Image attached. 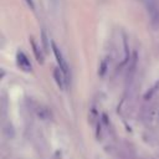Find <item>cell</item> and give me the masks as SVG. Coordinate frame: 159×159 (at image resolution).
<instances>
[{"label":"cell","mask_w":159,"mask_h":159,"mask_svg":"<svg viewBox=\"0 0 159 159\" xmlns=\"http://www.w3.org/2000/svg\"><path fill=\"white\" fill-rule=\"evenodd\" d=\"M144 5L150 20L152 26H159V1L158 0H144Z\"/></svg>","instance_id":"6da1fadb"},{"label":"cell","mask_w":159,"mask_h":159,"mask_svg":"<svg viewBox=\"0 0 159 159\" xmlns=\"http://www.w3.org/2000/svg\"><path fill=\"white\" fill-rule=\"evenodd\" d=\"M52 51H53L55 57H56V60H57L58 67L61 68V71L63 72V75L66 76V78H68V76H70V71H68L70 68H68V65H67V62H66V60H65V57H63L61 50L57 47V45H56L55 42H52Z\"/></svg>","instance_id":"7a4b0ae2"},{"label":"cell","mask_w":159,"mask_h":159,"mask_svg":"<svg viewBox=\"0 0 159 159\" xmlns=\"http://www.w3.org/2000/svg\"><path fill=\"white\" fill-rule=\"evenodd\" d=\"M16 62H17V66L25 71V72H30L32 70V66L30 63V60L27 58V56L22 52V51H19L17 55H16Z\"/></svg>","instance_id":"3957f363"},{"label":"cell","mask_w":159,"mask_h":159,"mask_svg":"<svg viewBox=\"0 0 159 159\" xmlns=\"http://www.w3.org/2000/svg\"><path fill=\"white\" fill-rule=\"evenodd\" d=\"M53 78H55V81H56L57 86H58L61 89H63V88H65L66 76L63 75V72L61 71V68H60V67H57V68H55V70H53Z\"/></svg>","instance_id":"277c9868"},{"label":"cell","mask_w":159,"mask_h":159,"mask_svg":"<svg viewBox=\"0 0 159 159\" xmlns=\"http://www.w3.org/2000/svg\"><path fill=\"white\" fill-rule=\"evenodd\" d=\"M31 46H32V52H34V55H35V57H36V60H37V62H40V63H42L43 62V52L41 51V48L39 47V45L35 42V40L34 39H31Z\"/></svg>","instance_id":"5b68a950"},{"label":"cell","mask_w":159,"mask_h":159,"mask_svg":"<svg viewBox=\"0 0 159 159\" xmlns=\"http://www.w3.org/2000/svg\"><path fill=\"white\" fill-rule=\"evenodd\" d=\"M36 114H37V117L41 118V119H48V117H50L48 109L45 108V107H42V106H37V108H36Z\"/></svg>","instance_id":"8992f818"},{"label":"cell","mask_w":159,"mask_h":159,"mask_svg":"<svg viewBox=\"0 0 159 159\" xmlns=\"http://www.w3.org/2000/svg\"><path fill=\"white\" fill-rule=\"evenodd\" d=\"M41 42H42V46H43V48H45V52L50 51L48 39H47V35H46V32H45V31H42V34H41Z\"/></svg>","instance_id":"52a82bcc"},{"label":"cell","mask_w":159,"mask_h":159,"mask_svg":"<svg viewBox=\"0 0 159 159\" xmlns=\"http://www.w3.org/2000/svg\"><path fill=\"white\" fill-rule=\"evenodd\" d=\"M158 88H159V82H157V83L154 84V87L150 89V92H148V93L145 94V99H149V98H152V96H153V94L157 92V89H158Z\"/></svg>","instance_id":"ba28073f"},{"label":"cell","mask_w":159,"mask_h":159,"mask_svg":"<svg viewBox=\"0 0 159 159\" xmlns=\"http://www.w3.org/2000/svg\"><path fill=\"white\" fill-rule=\"evenodd\" d=\"M25 2H26L29 6H30V9H32V10L35 9V5H34V0H25Z\"/></svg>","instance_id":"9c48e42d"}]
</instances>
